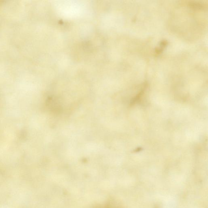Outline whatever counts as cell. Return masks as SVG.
<instances>
[{
	"label": "cell",
	"mask_w": 208,
	"mask_h": 208,
	"mask_svg": "<svg viewBox=\"0 0 208 208\" xmlns=\"http://www.w3.org/2000/svg\"><path fill=\"white\" fill-rule=\"evenodd\" d=\"M189 5L191 7L196 9H203L206 6L204 3L198 1H191Z\"/></svg>",
	"instance_id": "2"
},
{
	"label": "cell",
	"mask_w": 208,
	"mask_h": 208,
	"mask_svg": "<svg viewBox=\"0 0 208 208\" xmlns=\"http://www.w3.org/2000/svg\"><path fill=\"white\" fill-rule=\"evenodd\" d=\"M168 44V41L167 40H164L160 41L159 46L156 48L155 53L157 55H160L162 53L163 50Z\"/></svg>",
	"instance_id": "1"
}]
</instances>
